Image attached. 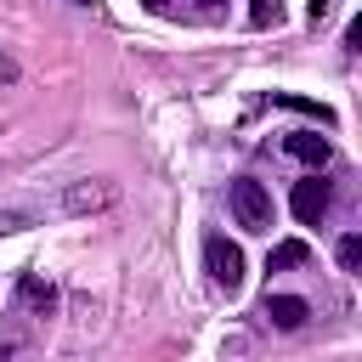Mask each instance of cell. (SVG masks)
<instances>
[{"mask_svg":"<svg viewBox=\"0 0 362 362\" xmlns=\"http://www.w3.org/2000/svg\"><path fill=\"white\" fill-rule=\"evenodd\" d=\"M226 204H232V215H238V226H243V232H272V192H266L260 181L238 175V181H232V192H226Z\"/></svg>","mask_w":362,"mask_h":362,"instance_id":"6da1fadb","label":"cell"},{"mask_svg":"<svg viewBox=\"0 0 362 362\" xmlns=\"http://www.w3.org/2000/svg\"><path fill=\"white\" fill-rule=\"evenodd\" d=\"M204 266H209L215 288H226V294H238V288H243V249H238V243H226L221 232H209V238H204Z\"/></svg>","mask_w":362,"mask_h":362,"instance_id":"7a4b0ae2","label":"cell"},{"mask_svg":"<svg viewBox=\"0 0 362 362\" xmlns=\"http://www.w3.org/2000/svg\"><path fill=\"white\" fill-rule=\"evenodd\" d=\"M113 198H119V187L102 181V175H90V181H74V187L62 192V209H68V215H90V209H107Z\"/></svg>","mask_w":362,"mask_h":362,"instance_id":"3957f363","label":"cell"},{"mask_svg":"<svg viewBox=\"0 0 362 362\" xmlns=\"http://www.w3.org/2000/svg\"><path fill=\"white\" fill-rule=\"evenodd\" d=\"M328 198H334V187L311 170L305 181H294V215H300V226H317L322 215H328Z\"/></svg>","mask_w":362,"mask_h":362,"instance_id":"277c9868","label":"cell"},{"mask_svg":"<svg viewBox=\"0 0 362 362\" xmlns=\"http://www.w3.org/2000/svg\"><path fill=\"white\" fill-rule=\"evenodd\" d=\"M283 147H288L300 164H311V170H322V164H328V153H334V147H328V136H317V130H288V136H283Z\"/></svg>","mask_w":362,"mask_h":362,"instance_id":"5b68a950","label":"cell"},{"mask_svg":"<svg viewBox=\"0 0 362 362\" xmlns=\"http://www.w3.org/2000/svg\"><path fill=\"white\" fill-rule=\"evenodd\" d=\"M266 317H272V328H305L311 305L300 294H266Z\"/></svg>","mask_w":362,"mask_h":362,"instance_id":"8992f818","label":"cell"},{"mask_svg":"<svg viewBox=\"0 0 362 362\" xmlns=\"http://www.w3.org/2000/svg\"><path fill=\"white\" fill-rule=\"evenodd\" d=\"M311 260V249L300 243V238H288V243H277L272 255H266V272H288V266H305Z\"/></svg>","mask_w":362,"mask_h":362,"instance_id":"52a82bcc","label":"cell"},{"mask_svg":"<svg viewBox=\"0 0 362 362\" xmlns=\"http://www.w3.org/2000/svg\"><path fill=\"white\" fill-rule=\"evenodd\" d=\"M23 300H28L34 311H51V305H57V288L40 283V277H23Z\"/></svg>","mask_w":362,"mask_h":362,"instance_id":"ba28073f","label":"cell"},{"mask_svg":"<svg viewBox=\"0 0 362 362\" xmlns=\"http://www.w3.org/2000/svg\"><path fill=\"white\" fill-rule=\"evenodd\" d=\"M356 266H362V238L345 232V238H339V272H356Z\"/></svg>","mask_w":362,"mask_h":362,"instance_id":"9c48e42d","label":"cell"},{"mask_svg":"<svg viewBox=\"0 0 362 362\" xmlns=\"http://www.w3.org/2000/svg\"><path fill=\"white\" fill-rule=\"evenodd\" d=\"M23 226H34L28 209H0V238H11V232H23Z\"/></svg>","mask_w":362,"mask_h":362,"instance_id":"30bf717a","label":"cell"},{"mask_svg":"<svg viewBox=\"0 0 362 362\" xmlns=\"http://www.w3.org/2000/svg\"><path fill=\"white\" fill-rule=\"evenodd\" d=\"M272 17H277V0H249V23L255 28H266Z\"/></svg>","mask_w":362,"mask_h":362,"instance_id":"8fae6325","label":"cell"},{"mask_svg":"<svg viewBox=\"0 0 362 362\" xmlns=\"http://www.w3.org/2000/svg\"><path fill=\"white\" fill-rule=\"evenodd\" d=\"M0 79H17V62H11L6 51H0Z\"/></svg>","mask_w":362,"mask_h":362,"instance_id":"7c38bea8","label":"cell"},{"mask_svg":"<svg viewBox=\"0 0 362 362\" xmlns=\"http://www.w3.org/2000/svg\"><path fill=\"white\" fill-rule=\"evenodd\" d=\"M305 6H311V17H328L334 11V0H305Z\"/></svg>","mask_w":362,"mask_h":362,"instance_id":"4fadbf2b","label":"cell"},{"mask_svg":"<svg viewBox=\"0 0 362 362\" xmlns=\"http://www.w3.org/2000/svg\"><path fill=\"white\" fill-rule=\"evenodd\" d=\"M74 6H90V11H96V6H102V0H74Z\"/></svg>","mask_w":362,"mask_h":362,"instance_id":"5bb4252c","label":"cell"},{"mask_svg":"<svg viewBox=\"0 0 362 362\" xmlns=\"http://www.w3.org/2000/svg\"><path fill=\"white\" fill-rule=\"evenodd\" d=\"M141 6H164V0H141Z\"/></svg>","mask_w":362,"mask_h":362,"instance_id":"9a60e30c","label":"cell"}]
</instances>
